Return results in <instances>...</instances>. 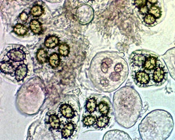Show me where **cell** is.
<instances>
[{"label": "cell", "instance_id": "8", "mask_svg": "<svg viewBox=\"0 0 175 140\" xmlns=\"http://www.w3.org/2000/svg\"><path fill=\"white\" fill-rule=\"evenodd\" d=\"M1 70L6 74H12L14 71L12 64L9 62H1Z\"/></svg>", "mask_w": 175, "mask_h": 140}, {"label": "cell", "instance_id": "14", "mask_svg": "<svg viewBox=\"0 0 175 140\" xmlns=\"http://www.w3.org/2000/svg\"><path fill=\"white\" fill-rule=\"evenodd\" d=\"M50 64L53 67H56L60 64V59L57 53H54L50 57Z\"/></svg>", "mask_w": 175, "mask_h": 140}, {"label": "cell", "instance_id": "21", "mask_svg": "<svg viewBox=\"0 0 175 140\" xmlns=\"http://www.w3.org/2000/svg\"><path fill=\"white\" fill-rule=\"evenodd\" d=\"M100 111L104 114H106L109 112V108L107 105L104 102H101L99 105Z\"/></svg>", "mask_w": 175, "mask_h": 140}, {"label": "cell", "instance_id": "19", "mask_svg": "<svg viewBox=\"0 0 175 140\" xmlns=\"http://www.w3.org/2000/svg\"><path fill=\"white\" fill-rule=\"evenodd\" d=\"M83 122L87 126H90L95 122V118L92 116H88L84 119Z\"/></svg>", "mask_w": 175, "mask_h": 140}, {"label": "cell", "instance_id": "17", "mask_svg": "<svg viewBox=\"0 0 175 140\" xmlns=\"http://www.w3.org/2000/svg\"><path fill=\"white\" fill-rule=\"evenodd\" d=\"M59 51L62 56H68L69 52V46L66 44H62L59 47Z\"/></svg>", "mask_w": 175, "mask_h": 140}, {"label": "cell", "instance_id": "30", "mask_svg": "<svg viewBox=\"0 0 175 140\" xmlns=\"http://www.w3.org/2000/svg\"><path fill=\"white\" fill-rule=\"evenodd\" d=\"M148 1L151 4H154L157 2L158 0H148Z\"/></svg>", "mask_w": 175, "mask_h": 140}, {"label": "cell", "instance_id": "15", "mask_svg": "<svg viewBox=\"0 0 175 140\" xmlns=\"http://www.w3.org/2000/svg\"><path fill=\"white\" fill-rule=\"evenodd\" d=\"M44 12L43 8L39 5H37L32 8L31 10V14L34 17L40 16Z\"/></svg>", "mask_w": 175, "mask_h": 140}, {"label": "cell", "instance_id": "3", "mask_svg": "<svg viewBox=\"0 0 175 140\" xmlns=\"http://www.w3.org/2000/svg\"><path fill=\"white\" fill-rule=\"evenodd\" d=\"M77 17L81 23H89L92 20V10L87 6H81L77 10Z\"/></svg>", "mask_w": 175, "mask_h": 140}, {"label": "cell", "instance_id": "23", "mask_svg": "<svg viewBox=\"0 0 175 140\" xmlns=\"http://www.w3.org/2000/svg\"><path fill=\"white\" fill-rule=\"evenodd\" d=\"M146 3V0H135V6L138 8H141L145 6Z\"/></svg>", "mask_w": 175, "mask_h": 140}, {"label": "cell", "instance_id": "16", "mask_svg": "<svg viewBox=\"0 0 175 140\" xmlns=\"http://www.w3.org/2000/svg\"><path fill=\"white\" fill-rule=\"evenodd\" d=\"M96 106V102L95 99L92 98L88 100L86 105L87 110L89 113H92L95 110Z\"/></svg>", "mask_w": 175, "mask_h": 140}, {"label": "cell", "instance_id": "20", "mask_svg": "<svg viewBox=\"0 0 175 140\" xmlns=\"http://www.w3.org/2000/svg\"><path fill=\"white\" fill-rule=\"evenodd\" d=\"M149 13L156 18H159L160 16V10L155 6H152L149 10Z\"/></svg>", "mask_w": 175, "mask_h": 140}, {"label": "cell", "instance_id": "31", "mask_svg": "<svg viewBox=\"0 0 175 140\" xmlns=\"http://www.w3.org/2000/svg\"><path fill=\"white\" fill-rule=\"evenodd\" d=\"M92 1H93V0H92Z\"/></svg>", "mask_w": 175, "mask_h": 140}, {"label": "cell", "instance_id": "18", "mask_svg": "<svg viewBox=\"0 0 175 140\" xmlns=\"http://www.w3.org/2000/svg\"><path fill=\"white\" fill-rule=\"evenodd\" d=\"M109 119L108 117L106 116L100 117L97 121V125L99 127H103L106 126L108 123Z\"/></svg>", "mask_w": 175, "mask_h": 140}, {"label": "cell", "instance_id": "4", "mask_svg": "<svg viewBox=\"0 0 175 140\" xmlns=\"http://www.w3.org/2000/svg\"><path fill=\"white\" fill-rule=\"evenodd\" d=\"M11 60L14 62H20L24 60L26 54L23 51L20 50L13 49L9 51L7 54Z\"/></svg>", "mask_w": 175, "mask_h": 140}, {"label": "cell", "instance_id": "5", "mask_svg": "<svg viewBox=\"0 0 175 140\" xmlns=\"http://www.w3.org/2000/svg\"><path fill=\"white\" fill-rule=\"evenodd\" d=\"M27 72V68L26 65L22 64L17 67L15 72L16 78L21 81L26 77Z\"/></svg>", "mask_w": 175, "mask_h": 140}, {"label": "cell", "instance_id": "24", "mask_svg": "<svg viewBox=\"0 0 175 140\" xmlns=\"http://www.w3.org/2000/svg\"><path fill=\"white\" fill-rule=\"evenodd\" d=\"M120 76L119 74L116 73V72H113L110 75V78L113 81H118L120 78Z\"/></svg>", "mask_w": 175, "mask_h": 140}, {"label": "cell", "instance_id": "29", "mask_svg": "<svg viewBox=\"0 0 175 140\" xmlns=\"http://www.w3.org/2000/svg\"><path fill=\"white\" fill-rule=\"evenodd\" d=\"M101 84L104 86H106L108 84V82L105 79H102L101 81Z\"/></svg>", "mask_w": 175, "mask_h": 140}, {"label": "cell", "instance_id": "2", "mask_svg": "<svg viewBox=\"0 0 175 140\" xmlns=\"http://www.w3.org/2000/svg\"><path fill=\"white\" fill-rule=\"evenodd\" d=\"M170 76L175 81V49L168 51L163 56Z\"/></svg>", "mask_w": 175, "mask_h": 140}, {"label": "cell", "instance_id": "7", "mask_svg": "<svg viewBox=\"0 0 175 140\" xmlns=\"http://www.w3.org/2000/svg\"><path fill=\"white\" fill-rule=\"evenodd\" d=\"M74 130V126L72 123H69L64 126L62 130V136L65 138L70 137Z\"/></svg>", "mask_w": 175, "mask_h": 140}, {"label": "cell", "instance_id": "13", "mask_svg": "<svg viewBox=\"0 0 175 140\" xmlns=\"http://www.w3.org/2000/svg\"><path fill=\"white\" fill-rule=\"evenodd\" d=\"M14 32L18 35H23L27 33L28 29L27 28L21 24H18L14 29Z\"/></svg>", "mask_w": 175, "mask_h": 140}, {"label": "cell", "instance_id": "11", "mask_svg": "<svg viewBox=\"0 0 175 140\" xmlns=\"http://www.w3.org/2000/svg\"><path fill=\"white\" fill-rule=\"evenodd\" d=\"M49 122L51 126L53 129H57L60 127V120L57 116L52 114L49 117Z\"/></svg>", "mask_w": 175, "mask_h": 140}, {"label": "cell", "instance_id": "9", "mask_svg": "<svg viewBox=\"0 0 175 140\" xmlns=\"http://www.w3.org/2000/svg\"><path fill=\"white\" fill-rule=\"evenodd\" d=\"M59 40L57 37L52 36L47 38L45 42L46 47L49 48L54 47L59 44Z\"/></svg>", "mask_w": 175, "mask_h": 140}, {"label": "cell", "instance_id": "22", "mask_svg": "<svg viewBox=\"0 0 175 140\" xmlns=\"http://www.w3.org/2000/svg\"><path fill=\"white\" fill-rule=\"evenodd\" d=\"M144 20L146 23L151 25L155 23L156 19L153 15L151 14H148L145 17Z\"/></svg>", "mask_w": 175, "mask_h": 140}, {"label": "cell", "instance_id": "25", "mask_svg": "<svg viewBox=\"0 0 175 140\" xmlns=\"http://www.w3.org/2000/svg\"><path fill=\"white\" fill-rule=\"evenodd\" d=\"M108 68V66L106 62H103L102 63V65H101V69L104 72L106 73L107 71Z\"/></svg>", "mask_w": 175, "mask_h": 140}, {"label": "cell", "instance_id": "26", "mask_svg": "<svg viewBox=\"0 0 175 140\" xmlns=\"http://www.w3.org/2000/svg\"><path fill=\"white\" fill-rule=\"evenodd\" d=\"M20 17L21 20L25 21L27 20L28 18V16L26 13L23 12L21 14Z\"/></svg>", "mask_w": 175, "mask_h": 140}, {"label": "cell", "instance_id": "6", "mask_svg": "<svg viewBox=\"0 0 175 140\" xmlns=\"http://www.w3.org/2000/svg\"><path fill=\"white\" fill-rule=\"evenodd\" d=\"M60 111L63 115L67 118H71L74 114V111L71 107L67 104L62 105Z\"/></svg>", "mask_w": 175, "mask_h": 140}, {"label": "cell", "instance_id": "28", "mask_svg": "<svg viewBox=\"0 0 175 140\" xmlns=\"http://www.w3.org/2000/svg\"><path fill=\"white\" fill-rule=\"evenodd\" d=\"M122 66L120 64H118L115 67V71L117 72H120L122 70Z\"/></svg>", "mask_w": 175, "mask_h": 140}, {"label": "cell", "instance_id": "10", "mask_svg": "<svg viewBox=\"0 0 175 140\" xmlns=\"http://www.w3.org/2000/svg\"><path fill=\"white\" fill-rule=\"evenodd\" d=\"M30 28L33 32L35 34H39L42 31L41 23L37 20H32L30 23Z\"/></svg>", "mask_w": 175, "mask_h": 140}, {"label": "cell", "instance_id": "12", "mask_svg": "<svg viewBox=\"0 0 175 140\" xmlns=\"http://www.w3.org/2000/svg\"><path fill=\"white\" fill-rule=\"evenodd\" d=\"M37 56L38 61L40 62L44 63L47 61L48 59V53L45 50L41 49L38 51Z\"/></svg>", "mask_w": 175, "mask_h": 140}, {"label": "cell", "instance_id": "27", "mask_svg": "<svg viewBox=\"0 0 175 140\" xmlns=\"http://www.w3.org/2000/svg\"><path fill=\"white\" fill-rule=\"evenodd\" d=\"M140 11L143 14H146L148 12V8L146 6H145L140 8Z\"/></svg>", "mask_w": 175, "mask_h": 140}, {"label": "cell", "instance_id": "1", "mask_svg": "<svg viewBox=\"0 0 175 140\" xmlns=\"http://www.w3.org/2000/svg\"><path fill=\"white\" fill-rule=\"evenodd\" d=\"M174 127L171 114L167 111H152L142 121L140 130L144 139L165 140L170 135Z\"/></svg>", "mask_w": 175, "mask_h": 140}]
</instances>
